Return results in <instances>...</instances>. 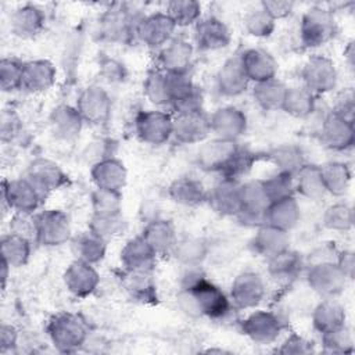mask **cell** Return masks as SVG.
Masks as SVG:
<instances>
[{"mask_svg":"<svg viewBox=\"0 0 355 355\" xmlns=\"http://www.w3.org/2000/svg\"><path fill=\"white\" fill-rule=\"evenodd\" d=\"M180 308L190 316H207L214 320L225 319L232 311V301L202 275L190 272L178 295Z\"/></svg>","mask_w":355,"mask_h":355,"instance_id":"6da1fadb","label":"cell"},{"mask_svg":"<svg viewBox=\"0 0 355 355\" xmlns=\"http://www.w3.org/2000/svg\"><path fill=\"white\" fill-rule=\"evenodd\" d=\"M53 344L62 352L76 351L89 338V327L82 316L71 312H61L51 318L47 326Z\"/></svg>","mask_w":355,"mask_h":355,"instance_id":"7a4b0ae2","label":"cell"},{"mask_svg":"<svg viewBox=\"0 0 355 355\" xmlns=\"http://www.w3.org/2000/svg\"><path fill=\"white\" fill-rule=\"evenodd\" d=\"M337 35V24L330 10L315 6L308 8L300 24V39L304 47L318 49Z\"/></svg>","mask_w":355,"mask_h":355,"instance_id":"3957f363","label":"cell"},{"mask_svg":"<svg viewBox=\"0 0 355 355\" xmlns=\"http://www.w3.org/2000/svg\"><path fill=\"white\" fill-rule=\"evenodd\" d=\"M140 18L141 17H136L132 10L123 6H114L101 15L98 21V35L108 43L126 44L136 39Z\"/></svg>","mask_w":355,"mask_h":355,"instance_id":"277c9868","label":"cell"},{"mask_svg":"<svg viewBox=\"0 0 355 355\" xmlns=\"http://www.w3.org/2000/svg\"><path fill=\"white\" fill-rule=\"evenodd\" d=\"M0 191L3 215H6L8 211L35 214L44 198L28 178L14 180L3 179Z\"/></svg>","mask_w":355,"mask_h":355,"instance_id":"5b68a950","label":"cell"},{"mask_svg":"<svg viewBox=\"0 0 355 355\" xmlns=\"http://www.w3.org/2000/svg\"><path fill=\"white\" fill-rule=\"evenodd\" d=\"M135 130L143 143L161 146L172 137L173 116L161 110H148L137 114Z\"/></svg>","mask_w":355,"mask_h":355,"instance_id":"8992f818","label":"cell"},{"mask_svg":"<svg viewBox=\"0 0 355 355\" xmlns=\"http://www.w3.org/2000/svg\"><path fill=\"white\" fill-rule=\"evenodd\" d=\"M347 276L337 262H319L308 265L306 280L309 287L322 298L338 297L347 284Z\"/></svg>","mask_w":355,"mask_h":355,"instance_id":"52a82bcc","label":"cell"},{"mask_svg":"<svg viewBox=\"0 0 355 355\" xmlns=\"http://www.w3.org/2000/svg\"><path fill=\"white\" fill-rule=\"evenodd\" d=\"M241 208L237 219L250 226H261L265 222V212L270 204L262 180H250L240 184Z\"/></svg>","mask_w":355,"mask_h":355,"instance_id":"ba28073f","label":"cell"},{"mask_svg":"<svg viewBox=\"0 0 355 355\" xmlns=\"http://www.w3.org/2000/svg\"><path fill=\"white\" fill-rule=\"evenodd\" d=\"M302 82L315 96L331 92L337 85V69L334 62L324 55H312L301 69Z\"/></svg>","mask_w":355,"mask_h":355,"instance_id":"9c48e42d","label":"cell"},{"mask_svg":"<svg viewBox=\"0 0 355 355\" xmlns=\"http://www.w3.org/2000/svg\"><path fill=\"white\" fill-rule=\"evenodd\" d=\"M75 107L79 111L83 122L98 126L108 122L112 103L110 94L101 86L92 85L80 92Z\"/></svg>","mask_w":355,"mask_h":355,"instance_id":"30bf717a","label":"cell"},{"mask_svg":"<svg viewBox=\"0 0 355 355\" xmlns=\"http://www.w3.org/2000/svg\"><path fill=\"white\" fill-rule=\"evenodd\" d=\"M37 243L46 247H57L71 239L69 216L60 209H46L36 214Z\"/></svg>","mask_w":355,"mask_h":355,"instance_id":"8fae6325","label":"cell"},{"mask_svg":"<svg viewBox=\"0 0 355 355\" xmlns=\"http://www.w3.org/2000/svg\"><path fill=\"white\" fill-rule=\"evenodd\" d=\"M176 25L164 12H153L140 18L136 31V39L151 49L164 47L171 39H173Z\"/></svg>","mask_w":355,"mask_h":355,"instance_id":"7c38bea8","label":"cell"},{"mask_svg":"<svg viewBox=\"0 0 355 355\" xmlns=\"http://www.w3.org/2000/svg\"><path fill=\"white\" fill-rule=\"evenodd\" d=\"M211 135L209 115L201 111L180 112L173 116L172 137L182 144L202 143Z\"/></svg>","mask_w":355,"mask_h":355,"instance_id":"4fadbf2b","label":"cell"},{"mask_svg":"<svg viewBox=\"0 0 355 355\" xmlns=\"http://www.w3.org/2000/svg\"><path fill=\"white\" fill-rule=\"evenodd\" d=\"M194 47L193 44L183 39H171L158 53V69L166 73H189L193 64Z\"/></svg>","mask_w":355,"mask_h":355,"instance_id":"5bb4252c","label":"cell"},{"mask_svg":"<svg viewBox=\"0 0 355 355\" xmlns=\"http://www.w3.org/2000/svg\"><path fill=\"white\" fill-rule=\"evenodd\" d=\"M33 186L46 197L49 193L64 187L68 183L67 173L61 169V166L47 158H36L33 159L26 171V176Z\"/></svg>","mask_w":355,"mask_h":355,"instance_id":"9a60e30c","label":"cell"},{"mask_svg":"<svg viewBox=\"0 0 355 355\" xmlns=\"http://www.w3.org/2000/svg\"><path fill=\"white\" fill-rule=\"evenodd\" d=\"M265 297V283L255 272H243L232 283L230 301L236 308L251 309Z\"/></svg>","mask_w":355,"mask_h":355,"instance_id":"2e32d148","label":"cell"},{"mask_svg":"<svg viewBox=\"0 0 355 355\" xmlns=\"http://www.w3.org/2000/svg\"><path fill=\"white\" fill-rule=\"evenodd\" d=\"M194 39L200 50L215 51L226 49L230 44L232 33L222 19L209 15L200 18L194 25Z\"/></svg>","mask_w":355,"mask_h":355,"instance_id":"e0dca14e","label":"cell"},{"mask_svg":"<svg viewBox=\"0 0 355 355\" xmlns=\"http://www.w3.org/2000/svg\"><path fill=\"white\" fill-rule=\"evenodd\" d=\"M320 140L324 147L334 151H345L351 148L355 141L354 121L345 119L331 111L323 119Z\"/></svg>","mask_w":355,"mask_h":355,"instance_id":"ac0fdd59","label":"cell"},{"mask_svg":"<svg viewBox=\"0 0 355 355\" xmlns=\"http://www.w3.org/2000/svg\"><path fill=\"white\" fill-rule=\"evenodd\" d=\"M279 316L270 311H254L243 323V333L257 344H272L282 333Z\"/></svg>","mask_w":355,"mask_h":355,"instance_id":"d6986e66","label":"cell"},{"mask_svg":"<svg viewBox=\"0 0 355 355\" xmlns=\"http://www.w3.org/2000/svg\"><path fill=\"white\" fill-rule=\"evenodd\" d=\"M211 133L215 137L234 140L243 136L247 130V116L237 107H222L218 108L212 115H209Z\"/></svg>","mask_w":355,"mask_h":355,"instance_id":"ffe728a7","label":"cell"},{"mask_svg":"<svg viewBox=\"0 0 355 355\" xmlns=\"http://www.w3.org/2000/svg\"><path fill=\"white\" fill-rule=\"evenodd\" d=\"M64 283L71 294L78 298H86L96 291L100 276L94 265L75 259L64 273Z\"/></svg>","mask_w":355,"mask_h":355,"instance_id":"44dd1931","label":"cell"},{"mask_svg":"<svg viewBox=\"0 0 355 355\" xmlns=\"http://www.w3.org/2000/svg\"><path fill=\"white\" fill-rule=\"evenodd\" d=\"M237 147L239 144L234 140L214 137L212 140H208L200 147L197 154V162L204 171L216 172L220 175Z\"/></svg>","mask_w":355,"mask_h":355,"instance_id":"7402d4cb","label":"cell"},{"mask_svg":"<svg viewBox=\"0 0 355 355\" xmlns=\"http://www.w3.org/2000/svg\"><path fill=\"white\" fill-rule=\"evenodd\" d=\"M216 89L222 96L236 97L243 94L248 85L251 83L243 64L240 61V54L226 60L216 73Z\"/></svg>","mask_w":355,"mask_h":355,"instance_id":"603a6c76","label":"cell"},{"mask_svg":"<svg viewBox=\"0 0 355 355\" xmlns=\"http://www.w3.org/2000/svg\"><path fill=\"white\" fill-rule=\"evenodd\" d=\"M240 182L222 178L211 191H208V202L215 212L223 216H237L241 208Z\"/></svg>","mask_w":355,"mask_h":355,"instance_id":"cb8c5ba5","label":"cell"},{"mask_svg":"<svg viewBox=\"0 0 355 355\" xmlns=\"http://www.w3.org/2000/svg\"><path fill=\"white\" fill-rule=\"evenodd\" d=\"M240 61L250 82L258 83L276 78L277 61L269 51L263 49H247L240 54Z\"/></svg>","mask_w":355,"mask_h":355,"instance_id":"d4e9b609","label":"cell"},{"mask_svg":"<svg viewBox=\"0 0 355 355\" xmlns=\"http://www.w3.org/2000/svg\"><path fill=\"white\" fill-rule=\"evenodd\" d=\"M90 175L96 189L111 191H122L128 180V171L123 162L115 157L93 164Z\"/></svg>","mask_w":355,"mask_h":355,"instance_id":"484cf974","label":"cell"},{"mask_svg":"<svg viewBox=\"0 0 355 355\" xmlns=\"http://www.w3.org/2000/svg\"><path fill=\"white\" fill-rule=\"evenodd\" d=\"M57 79V69L49 60H33L24 62L21 90L42 93L53 87Z\"/></svg>","mask_w":355,"mask_h":355,"instance_id":"4316f807","label":"cell"},{"mask_svg":"<svg viewBox=\"0 0 355 355\" xmlns=\"http://www.w3.org/2000/svg\"><path fill=\"white\" fill-rule=\"evenodd\" d=\"M46 24V15L43 10L36 4H24L14 10L10 17L11 32L22 39H31L37 36Z\"/></svg>","mask_w":355,"mask_h":355,"instance_id":"83f0119b","label":"cell"},{"mask_svg":"<svg viewBox=\"0 0 355 355\" xmlns=\"http://www.w3.org/2000/svg\"><path fill=\"white\" fill-rule=\"evenodd\" d=\"M157 257L158 255L155 251L150 247L141 234L129 240L121 250V263L123 265L125 270L151 272Z\"/></svg>","mask_w":355,"mask_h":355,"instance_id":"f1b7e54d","label":"cell"},{"mask_svg":"<svg viewBox=\"0 0 355 355\" xmlns=\"http://www.w3.org/2000/svg\"><path fill=\"white\" fill-rule=\"evenodd\" d=\"M251 245L257 254L269 259L290 248L288 232L263 223L258 226Z\"/></svg>","mask_w":355,"mask_h":355,"instance_id":"f546056e","label":"cell"},{"mask_svg":"<svg viewBox=\"0 0 355 355\" xmlns=\"http://www.w3.org/2000/svg\"><path fill=\"white\" fill-rule=\"evenodd\" d=\"M169 198L183 207H197L208 200V190L191 176H180L168 187Z\"/></svg>","mask_w":355,"mask_h":355,"instance_id":"4dcf8cb0","label":"cell"},{"mask_svg":"<svg viewBox=\"0 0 355 355\" xmlns=\"http://www.w3.org/2000/svg\"><path fill=\"white\" fill-rule=\"evenodd\" d=\"M49 122L53 135L61 140H71L76 137L83 125V119L76 107L68 104L55 107L50 114Z\"/></svg>","mask_w":355,"mask_h":355,"instance_id":"1f68e13d","label":"cell"},{"mask_svg":"<svg viewBox=\"0 0 355 355\" xmlns=\"http://www.w3.org/2000/svg\"><path fill=\"white\" fill-rule=\"evenodd\" d=\"M300 211H301L300 205L294 196L270 202L265 212L263 223L284 232H290L300 222V218H301Z\"/></svg>","mask_w":355,"mask_h":355,"instance_id":"d6a6232c","label":"cell"},{"mask_svg":"<svg viewBox=\"0 0 355 355\" xmlns=\"http://www.w3.org/2000/svg\"><path fill=\"white\" fill-rule=\"evenodd\" d=\"M313 327L323 336L345 326V309L336 298H323L312 313Z\"/></svg>","mask_w":355,"mask_h":355,"instance_id":"836d02e7","label":"cell"},{"mask_svg":"<svg viewBox=\"0 0 355 355\" xmlns=\"http://www.w3.org/2000/svg\"><path fill=\"white\" fill-rule=\"evenodd\" d=\"M141 236L157 255L172 252L178 243L175 227L165 219H154L148 222L143 229Z\"/></svg>","mask_w":355,"mask_h":355,"instance_id":"e575fe53","label":"cell"},{"mask_svg":"<svg viewBox=\"0 0 355 355\" xmlns=\"http://www.w3.org/2000/svg\"><path fill=\"white\" fill-rule=\"evenodd\" d=\"M122 286L132 300L140 302H154L157 300V287L151 272L123 270Z\"/></svg>","mask_w":355,"mask_h":355,"instance_id":"d590c367","label":"cell"},{"mask_svg":"<svg viewBox=\"0 0 355 355\" xmlns=\"http://www.w3.org/2000/svg\"><path fill=\"white\" fill-rule=\"evenodd\" d=\"M304 265L305 262L300 254L287 248L268 259V272L275 280L288 283L300 276Z\"/></svg>","mask_w":355,"mask_h":355,"instance_id":"8d00e7d4","label":"cell"},{"mask_svg":"<svg viewBox=\"0 0 355 355\" xmlns=\"http://www.w3.org/2000/svg\"><path fill=\"white\" fill-rule=\"evenodd\" d=\"M294 186L295 193H300L311 201H319L327 194L319 165L305 164L294 175Z\"/></svg>","mask_w":355,"mask_h":355,"instance_id":"74e56055","label":"cell"},{"mask_svg":"<svg viewBox=\"0 0 355 355\" xmlns=\"http://www.w3.org/2000/svg\"><path fill=\"white\" fill-rule=\"evenodd\" d=\"M72 251L76 259L85 261L87 263L96 265L101 262L107 252V240L98 234L87 230L75 237L72 244Z\"/></svg>","mask_w":355,"mask_h":355,"instance_id":"f35d334b","label":"cell"},{"mask_svg":"<svg viewBox=\"0 0 355 355\" xmlns=\"http://www.w3.org/2000/svg\"><path fill=\"white\" fill-rule=\"evenodd\" d=\"M287 86H284L277 78L265 82L254 83L252 97L254 101L265 111L282 110Z\"/></svg>","mask_w":355,"mask_h":355,"instance_id":"ab89813d","label":"cell"},{"mask_svg":"<svg viewBox=\"0 0 355 355\" xmlns=\"http://www.w3.org/2000/svg\"><path fill=\"white\" fill-rule=\"evenodd\" d=\"M316 96L308 90L305 86L287 87L283 107L288 115L294 118H306L315 111Z\"/></svg>","mask_w":355,"mask_h":355,"instance_id":"60d3db41","label":"cell"},{"mask_svg":"<svg viewBox=\"0 0 355 355\" xmlns=\"http://www.w3.org/2000/svg\"><path fill=\"white\" fill-rule=\"evenodd\" d=\"M319 168L326 191L336 197L344 196L351 184V171L348 165L340 161H330L319 165Z\"/></svg>","mask_w":355,"mask_h":355,"instance_id":"b9f144b4","label":"cell"},{"mask_svg":"<svg viewBox=\"0 0 355 355\" xmlns=\"http://www.w3.org/2000/svg\"><path fill=\"white\" fill-rule=\"evenodd\" d=\"M209 245L202 237H186L176 243L172 254L175 258L187 268L200 266L207 258Z\"/></svg>","mask_w":355,"mask_h":355,"instance_id":"7bdbcfd3","label":"cell"},{"mask_svg":"<svg viewBox=\"0 0 355 355\" xmlns=\"http://www.w3.org/2000/svg\"><path fill=\"white\" fill-rule=\"evenodd\" d=\"M1 259L6 261L10 268L24 266L31 257L32 241L17 236L14 233L4 234L1 237Z\"/></svg>","mask_w":355,"mask_h":355,"instance_id":"ee69618b","label":"cell"},{"mask_svg":"<svg viewBox=\"0 0 355 355\" xmlns=\"http://www.w3.org/2000/svg\"><path fill=\"white\" fill-rule=\"evenodd\" d=\"M143 89H144V96L154 105L171 107V85H169V76L166 72L158 68L150 71L146 76Z\"/></svg>","mask_w":355,"mask_h":355,"instance_id":"f6af8a7d","label":"cell"},{"mask_svg":"<svg viewBox=\"0 0 355 355\" xmlns=\"http://www.w3.org/2000/svg\"><path fill=\"white\" fill-rule=\"evenodd\" d=\"M269 159L276 165L277 172L294 176L306 162L304 153L294 144H283L269 153Z\"/></svg>","mask_w":355,"mask_h":355,"instance_id":"bcb514c9","label":"cell"},{"mask_svg":"<svg viewBox=\"0 0 355 355\" xmlns=\"http://www.w3.org/2000/svg\"><path fill=\"white\" fill-rule=\"evenodd\" d=\"M201 4L194 0H172L166 3L165 12L176 28L196 25L201 18Z\"/></svg>","mask_w":355,"mask_h":355,"instance_id":"7dc6e473","label":"cell"},{"mask_svg":"<svg viewBox=\"0 0 355 355\" xmlns=\"http://www.w3.org/2000/svg\"><path fill=\"white\" fill-rule=\"evenodd\" d=\"M243 26L254 37H269L276 28V21L258 4L244 14Z\"/></svg>","mask_w":355,"mask_h":355,"instance_id":"c3c4849f","label":"cell"},{"mask_svg":"<svg viewBox=\"0 0 355 355\" xmlns=\"http://www.w3.org/2000/svg\"><path fill=\"white\" fill-rule=\"evenodd\" d=\"M258 159V155L251 151L247 147L239 146L232 158L229 159L227 165L223 168L220 172L222 178L226 179H233V180H240L241 178L247 176L250 171L254 168L255 162Z\"/></svg>","mask_w":355,"mask_h":355,"instance_id":"681fc988","label":"cell"},{"mask_svg":"<svg viewBox=\"0 0 355 355\" xmlns=\"http://www.w3.org/2000/svg\"><path fill=\"white\" fill-rule=\"evenodd\" d=\"M323 225L329 230L348 232L354 225V211L347 202H336L326 208L323 214Z\"/></svg>","mask_w":355,"mask_h":355,"instance_id":"f907efd6","label":"cell"},{"mask_svg":"<svg viewBox=\"0 0 355 355\" xmlns=\"http://www.w3.org/2000/svg\"><path fill=\"white\" fill-rule=\"evenodd\" d=\"M262 184L270 202L293 197L295 194L294 176L284 172H277L269 176L268 179L262 180Z\"/></svg>","mask_w":355,"mask_h":355,"instance_id":"816d5d0a","label":"cell"},{"mask_svg":"<svg viewBox=\"0 0 355 355\" xmlns=\"http://www.w3.org/2000/svg\"><path fill=\"white\" fill-rule=\"evenodd\" d=\"M126 227V222L121 214L114 215H92L89 230L98 234L103 239L119 236Z\"/></svg>","mask_w":355,"mask_h":355,"instance_id":"f5cc1de1","label":"cell"},{"mask_svg":"<svg viewBox=\"0 0 355 355\" xmlns=\"http://www.w3.org/2000/svg\"><path fill=\"white\" fill-rule=\"evenodd\" d=\"M92 207L94 215H114L121 214L122 194L121 191H111L96 189L92 193Z\"/></svg>","mask_w":355,"mask_h":355,"instance_id":"db71d44e","label":"cell"},{"mask_svg":"<svg viewBox=\"0 0 355 355\" xmlns=\"http://www.w3.org/2000/svg\"><path fill=\"white\" fill-rule=\"evenodd\" d=\"M24 62L15 58H3L0 61V86L3 92L21 90Z\"/></svg>","mask_w":355,"mask_h":355,"instance_id":"11a10c76","label":"cell"},{"mask_svg":"<svg viewBox=\"0 0 355 355\" xmlns=\"http://www.w3.org/2000/svg\"><path fill=\"white\" fill-rule=\"evenodd\" d=\"M10 233L21 236L29 241L37 240L36 215L26 212H14L10 219Z\"/></svg>","mask_w":355,"mask_h":355,"instance_id":"9f6ffc18","label":"cell"},{"mask_svg":"<svg viewBox=\"0 0 355 355\" xmlns=\"http://www.w3.org/2000/svg\"><path fill=\"white\" fill-rule=\"evenodd\" d=\"M323 345L329 352H351L352 351V337L347 327H341L336 331L322 336Z\"/></svg>","mask_w":355,"mask_h":355,"instance_id":"6f0895ef","label":"cell"},{"mask_svg":"<svg viewBox=\"0 0 355 355\" xmlns=\"http://www.w3.org/2000/svg\"><path fill=\"white\" fill-rule=\"evenodd\" d=\"M22 122L14 110H3L0 116V136L3 143H11L19 136Z\"/></svg>","mask_w":355,"mask_h":355,"instance_id":"680465c9","label":"cell"},{"mask_svg":"<svg viewBox=\"0 0 355 355\" xmlns=\"http://www.w3.org/2000/svg\"><path fill=\"white\" fill-rule=\"evenodd\" d=\"M98 73L107 83H121L126 79V68L122 62L115 58L105 57L100 61Z\"/></svg>","mask_w":355,"mask_h":355,"instance_id":"91938a15","label":"cell"},{"mask_svg":"<svg viewBox=\"0 0 355 355\" xmlns=\"http://www.w3.org/2000/svg\"><path fill=\"white\" fill-rule=\"evenodd\" d=\"M259 6L275 19H283L287 18L293 10H294V3L293 1H286V0H263L259 3Z\"/></svg>","mask_w":355,"mask_h":355,"instance_id":"94428289","label":"cell"},{"mask_svg":"<svg viewBox=\"0 0 355 355\" xmlns=\"http://www.w3.org/2000/svg\"><path fill=\"white\" fill-rule=\"evenodd\" d=\"M311 351H313L312 343H309L308 340H305L298 334L288 336L287 340L277 349V352L280 354H308Z\"/></svg>","mask_w":355,"mask_h":355,"instance_id":"6125c7cd","label":"cell"},{"mask_svg":"<svg viewBox=\"0 0 355 355\" xmlns=\"http://www.w3.org/2000/svg\"><path fill=\"white\" fill-rule=\"evenodd\" d=\"M18 343V331L12 324L3 323L0 329V349L3 354L14 349Z\"/></svg>","mask_w":355,"mask_h":355,"instance_id":"be15d7a7","label":"cell"},{"mask_svg":"<svg viewBox=\"0 0 355 355\" xmlns=\"http://www.w3.org/2000/svg\"><path fill=\"white\" fill-rule=\"evenodd\" d=\"M336 262H337V265L340 266V269L344 272V275H345L348 279H352V276H354V265H355L354 252L349 251V250L340 251Z\"/></svg>","mask_w":355,"mask_h":355,"instance_id":"e7e4bbea","label":"cell"},{"mask_svg":"<svg viewBox=\"0 0 355 355\" xmlns=\"http://www.w3.org/2000/svg\"><path fill=\"white\" fill-rule=\"evenodd\" d=\"M344 55H345V58H347V61H348L349 68H352V65H354V61H352V60H354V43H352V42L348 43V47L345 49Z\"/></svg>","mask_w":355,"mask_h":355,"instance_id":"03108f58","label":"cell"}]
</instances>
